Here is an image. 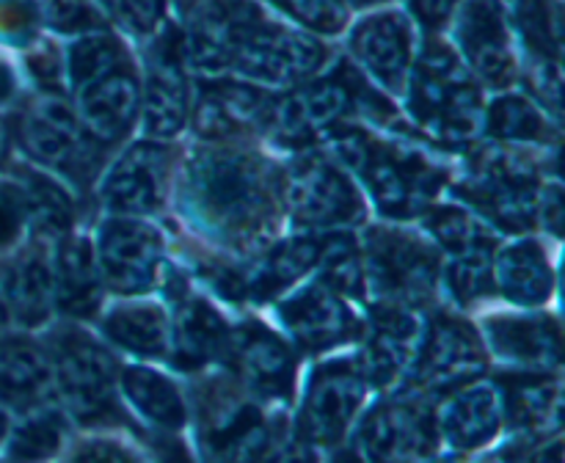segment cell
Instances as JSON below:
<instances>
[{
  "mask_svg": "<svg viewBox=\"0 0 565 463\" xmlns=\"http://www.w3.org/2000/svg\"><path fill=\"white\" fill-rule=\"evenodd\" d=\"M121 20L136 31H149L163 14L166 0H110Z\"/></svg>",
  "mask_w": 565,
  "mask_h": 463,
  "instance_id": "cell-45",
  "label": "cell"
},
{
  "mask_svg": "<svg viewBox=\"0 0 565 463\" xmlns=\"http://www.w3.org/2000/svg\"><path fill=\"white\" fill-rule=\"evenodd\" d=\"M342 154L353 169L362 171L375 202L392 218H406L423 209L439 187V171L417 152L348 138L342 141Z\"/></svg>",
  "mask_w": 565,
  "mask_h": 463,
  "instance_id": "cell-3",
  "label": "cell"
},
{
  "mask_svg": "<svg viewBox=\"0 0 565 463\" xmlns=\"http://www.w3.org/2000/svg\"><path fill=\"white\" fill-rule=\"evenodd\" d=\"M61 435H64L61 419L55 413H39L31 422L22 424L20 433L14 435L11 452L17 457H47L61 446Z\"/></svg>",
  "mask_w": 565,
  "mask_h": 463,
  "instance_id": "cell-40",
  "label": "cell"
},
{
  "mask_svg": "<svg viewBox=\"0 0 565 463\" xmlns=\"http://www.w3.org/2000/svg\"><path fill=\"white\" fill-rule=\"evenodd\" d=\"M20 138L28 152L42 163L61 169L77 182L92 180L97 171V141L75 114L55 97H44L25 114Z\"/></svg>",
  "mask_w": 565,
  "mask_h": 463,
  "instance_id": "cell-5",
  "label": "cell"
},
{
  "mask_svg": "<svg viewBox=\"0 0 565 463\" xmlns=\"http://www.w3.org/2000/svg\"><path fill=\"white\" fill-rule=\"evenodd\" d=\"M169 158L160 147L138 143L121 154L103 182V198L110 209L127 215L152 213L163 198Z\"/></svg>",
  "mask_w": 565,
  "mask_h": 463,
  "instance_id": "cell-16",
  "label": "cell"
},
{
  "mask_svg": "<svg viewBox=\"0 0 565 463\" xmlns=\"http://www.w3.org/2000/svg\"><path fill=\"white\" fill-rule=\"evenodd\" d=\"M456 33L463 55L483 80L497 83V86L511 80V42H508L502 9L494 0H469L458 14Z\"/></svg>",
  "mask_w": 565,
  "mask_h": 463,
  "instance_id": "cell-17",
  "label": "cell"
},
{
  "mask_svg": "<svg viewBox=\"0 0 565 463\" xmlns=\"http://www.w3.org/2000/svg\"><path fill=\"white\" fill-rule=\"evenodd\" d=\"M11 94V72L0 64V99H6Z\"/></svg>",
  "mask_w": 565,
  "mask_h": 463,
  "instance_id": "cell-47",
  "label": "cell"
},
{
  "mask_svg": "<svg viewBox=\"0 0 565 463\" xmlns=\"http://www.w3.org/2000/svg\"><path fill=\"white\" fill-rule=\"evenodd\" d=\"M489 127L494 136L508 138V141H541L546 138V121L544 116L535 110L524 97H502L497 99L491 108Z\"/></svg>",
  "mask_w": 565,
  "mask_h": 463,
  "instance_id": "cell-37",
  "label": "cell"
},
{
  "mask_svg": "<svg viewBox=\"0 0 565 463\" xmlns=\"http://www.w3.org/2000/svg\"><path fill=\"white\" fill-rule=\"evenodd\" d=\"M274 3L318 31L334 33L345 25V6L340 0H274Z\"/></svg>",
  "mask_w": 565,
  "mask_h": 463,
  "instance_id": "cell-41",
  "label": "cell"
},
{
  "mask_svg": "<svg viewBox=\"0 0 565 463\" xmlns=\"http://www.w3.org/2000/svg\"><path fill=\"white\" fill-rule=\"evenodd\" d=\"M3 430H6V419H3V413H0V435H3Z\"/></svg>",
  "mask_w": 565,
  "mask_h": 463,
  "instance_id": "cell-49",
  "label": "cell"
},
{
  "mask_svg": "<svg viewBox=\"0 0 565 463\" xmlns=\"http://www.w3.org/2000/svg\"><path fill=\"white\" fill-rule=\"evenodd\" d=\"M180 44L154 61L152 77L143 94V125L152 136L169 138L180 132L188 119V91L185 77L180 72Z\"/></svg>",
  "mask_w": 565,
  "mask_h": 463,
  "instance_id": "cell-24",
  "label": "cell"
},
{
  "mask_svg": "<svg viewBox=\"0 0 565 463\" xmlns=\"http://www.w3.org/2000/svg\"><path fill=\"white\" fill-rule=\"evenodd\" d=\"M77 88V119L94 141H116L127 132L138 108V83L127 58Z\"/></svg>",
  "mask_w": 565,
  "mask_h": 463,
  "instance_id": "cell-11",
  "label": "cell"
},
{
  "mask_svg": "<svg viewBox=\"0 0 565 463\" xmlns=\"http://www.w3.org/2000/svg\"><path fill=\"white\" fill-rule=\"evenodd\" d=\"M105 334L138 356H160L169 347V320L158 306H121L108 314Z\"/></svg>",
  "mask_w": 565,
  "mask_h": 463,
  "instance_id": "cell-32",
  "label": "cell"
},
{
  "mask_svg": "<svg viewBox=\"0 0 565 463\" xmlns=\"http://www.w3.org/2000/svg\"><path fill=\"white\" fill-rule=\"evenodd\" d=\"M6 143H9V136H6L3 125H0V158H3V154H6Z\"/></svg>",
  "mask_w": 565,
  "mask_h": 463,
  "instance_id": "cell-48",
  "label": "cell"
},
{
  "mask_svg": "<svg viewBox=\"0 0 565 463\" xmlns=\"http://www.w3.org/2000/svg\"><path fill=\"white\" fill-rule=\"evenodd\" d=\"M235 367L263 397H290L296 380V358L285 342L265 325H243L232 336Z\"/></svg>",
  "mask_w": 565,
  "mask_h": 463,
  "instance_id": "cell-19",
  "label": "cell"
},
{
  "mask_svg": "<svg viewBox=\"0 0 565 463\" xmlns=\"http://www.w3.org/2000/svg\"><path fill=\"white\" fill-rule=\"evenodd\" d=\"M430 232L439 237L441 246H447L450 251L463 254L472 251V248L489 246V240L483 237V229H480L478 220L472 215L461 213V209L445 207L439 213L430 215Z\"/></svg>",
  "mask_w": 565,
  "mask_h": 463,
  "instance_id": "cell-39",
  "label": "cell"
},
{
  "mask_svg": "<svg viewBox=\"0 0 565 463\" xmlns=\"http://www.w3.org/2000/svg\"><path fill=\"white\" fill-rule=\"evenodd\" d=\"M467 196L500 220L508 229H524L533 218L535 180L524 165L508 158H489L478 165L467 182Z\"/></svg>",
  "mask_w": 565,
  "mask_h": 463,
  "instance_id": "cell-13",
  "label": "cell"
},
{
  "mask_svg": "<svg viewBox=\"0 0 565 463\" xmlns=\"http://www.w3.org/2000/svg\"><path fill=\"white\" fill-rule=\"evenodd\" d=\"M160 240L149 226L136 220H110L99 229L97 270L114 290L141 292L158 270Z\"/></svg>",
  "mask_w": 565,
  "mask_h": 463,
  "instance_id": "cell-10",
  "label": "cell"
},
{
  "mask_svg": "<svg viewBox=\"0 0 565 463\" xmlns=\"http://www.w3.org/2000/svg\"><path fill=\"white\" fill-rule=\"evenodd\" d=\"M47 20L58 31H94L103 25L88 0H50Z\"/></svg>",
  "mask_w": 565,
  "mask_h": 463,
  "instance_id": "cell-43",
  "label": "cell"
},
{
  "mask_svg": "<svg viewBox=\"0 0 565 463\" xmlns=\"http://www.w3.org/2000/svg\"><path fill=\"white\" fill-rule=\"evenodd\" d=\"M230 347V331L218 312L204 301H193L177 314L174 329L169 331V351L182 369H199L218 358Z\"/></svg>",
  "mask_w": 565,
  "mask_h": 463,
  "instance_id": "cell-23",
  "label": "cell"
},
{
  "mask_svg": "<svg viewBox=\"0 0 565 463\" xmlns=\"http://www.w3.org/2000/svg\"><path fill=\"white\" fill-rule=\"evenodd\" d=\"M505 413L522 428H546L550 417L561 413L557 380L546 375L524 373L505 380Z\"/></svg>",
  "mask_w": 565,
  "mask_h": 463,
  "instance_id": "cell-33",
  "label": "cell"
},
{
  "mask_svg": "<svg viewBox=\"0 0 565 463\" xmlns=\"http://www.w3.org/2000/svg\"><path fill=\"white\" fill-rule=\"evenodd\" d=\"M202 441L210 455L257 457L270 444V433L257 406L235 391H213L202 408Z\"/></svg>",
  "mask_w": 565,
  "mask_h": 463,
  "instance_id": "cell-14",
  "label": "cell"
},
{
  "mask_svg": "<svg viewBox=\"0 0 565 463\" xmlns=\"http://www.w3.org/2000/svg\"><path fill=\"white\" fill-rule=\"evenodd\" d=\"M364 373L348 362H331L315 373L303 400L301 430L307 441L331 446L345 435L353 413L362 406Z\"/></svg>",
  "mask_w": 565,
  "mask_h": 463,
  "instance_id": "cell-8",
  "label": "cell"
},
{
  "mask_svg": "<svg viewBox=\"0 0 565 463\" xmlns=\"http://www.w3.org/2000/svg\"><path fill=\"white\" fill-rule=\"evenodd\" d=\"M359 86L362 83L353 77L351 69H337L323 83L298 88L290 99H285L274 110L276 127L281 136L292 138V141H307L320 132H329L353 110Z\"/></svg>",
  "mask_w": 565,
  "mask_h": 463,
  "instance_id": "cell-9",
  "label": "cell"
},
{
  "mask_svg": "<svg viewBox=\"0 0 565 463\" xmlns=\"http://www.w3.org/2000/svg\"><path fill=\"white\" fill-rule=\"evenodd\" d=\"M53 369L58 389L72 411L83 419H103L114 408V362L81 331L55 340Z\"/></svg>",
  "mask_w": 565,
  "mask_h": 463,
  "instance_id": "cell-6",
  "label": "cell"
},
{
  "mask_svg": "<svg viewBox=\"0 0 565 463\" xmlns=\"http://www.w3.org/2000/svg\"><path fill=\"white\" fill-rule=\"evenodd\" d=\"M497 353L524 364H555L561 358V334L546 317H505L489 323Z\"/></svg>",
  "mask_w": 565,
  "mask_h": 463,
  "instance_id": "cell-27",
  "label": "cell"
},
{
  "mask_svg": "<svg viewBox=\"0 0 565 463\" xmlns=\"http://www.w3.org/2000/svg\"><path fill=\"white\" fill-rule=\"evenodd\" d=\"M491 246L472 248V251L458 254V259L450 268V287L452 295L458 301H472V298H480L486 290H491V281H494V268H491L489 257Z\"/></svg>",
  "mask_w": 565,
  "mask_h": 463,
  "instance_id": "cell-38",
  "label": "cell"
},
{
  "mask_svg": "<svg viewBox=\"0 0 565 463\" xmlns=\"http://www.w3.org/2000/svg\"><path fill=\"white\" fill-rule=\"evenodd\" d=\"M494 279L516 303H541L552 290V270L535 243H516L508 248L497 262Z\"/></svg>",
  "mask_w": 565,
  "mask_h": 463,
  "instance_id": "cell-28",
  "label": "cell"
},
{
  "mask_svg": "<svg viewBox=\"0 0 565 463\" xmlns=\"http://www.w3.org/2000/svg\"><path fill=\"white\" fill-rule=\"evenodd\" d=\"M121 386L127 400L160 428H180L185 422V402L177 395L174 384L158 375L154 369L130 367L121 375Z\"/></svg>",
  "mask_w": 565,
  "mask_h": 463,
  "instance_id": "cell-31",
  "label": "cell"
},
{
  "mask_svg": "<svg viewBox=\"0 0 565 463\" xmlns=\"http://www.w3.org/2000/svg\"><path fill=\"white\" fill-rule=\"evenodd\" d=\"M516 25L527 50L544 64H555L561 55V0H522Z\"/></svg>",
  "mask_w": 565,
  "mask_h": 463,
  "instance_id": "cell-35",
  "label": "cell"
},
{
  "mask_svg": "<svg viewBox=\"0 0 565 463\" xmlns=\"http://www.w3.org/2000/svg\"><path fill=\"white\" fill-rule=\"evenodd\" d=\"M53 268L39 254L22 257L6 281V309L22 323H39L47 317L53 303Z\"/></svg>",
  "mask_w": 565,
  "mask_h": 463,
  "instance_id": "cell-29",
  "label": "cell"
},
{
  "mask_svg": "<svg viewBox=\"0 0 565 463\" xmlns=\"http://www.w3.org/2000/svg\"><path fill=\"white\" fill-rule=\"evenodd\" d=\"M412 42L414 33L406 17L386 11L359 22L351 50L386 88H401L412 72Z\"/></svg>",
  "mask_w": 565,
  "mask_h": 463,
  "instance_id": "cell-18",
  "label": "cell"
},
{
  "mask_svg": "<svg viewBox=\"0 0 565 463\" xmlns=\"http://www.w3.org/2000/svg\"><path fill=\"white\" fill-rule=\"evenodd\" d=\"M367 279L384 298L397 306L423 303L434 295L436 254L423 240L375 229L367 240V262L362 265Z\"/></svg>",
  "mask_w": 565,
  "mask_h": 463,
  "instance_id": "cell-4",
  "label": "cell"
},
{
  "mask_svg": "<svg viewBox=\"0 0 565 463\" xmlns=\"http://www.w3.org/2000/svg\"><path fill=\"white\" fill-rule=\"evenodd\" d=\"M480 369H483V351L469 325L452 317L436 320L414 367L419 384L428 391L456 389L472 380Z\"/></svg>",
  "mask_w": 565,
  "mask_h": 463,
  "instance_id": "cell-12",
  "label": "cell"
},
{
  "mask_svg": "<svg viewBox=\"0 0 565 463\" xmlns=\"http://www.w3.org/2000/svg\"><path fill=\"white\" fill-rule=\"evenodd\" d=\"M414 336H417V323L406 309L397 303L379 309L373 314L367 351H364V378L379 386L392 384L412 362Z\"/></svg>",
  "mask_w": 565,
  "mask_h": 463,
  "instance_id": "cell-21",
  "label": "cell"
},
{
  "mask_svg": "<svg viewBox=\"0 0 565 463\" xmlns=\"http://www.w3.org/2000/svg\"><path fill=\"white\" fill-rule=\"evenodd\" d=\"M359 444H362L364 455L375 457V461L419 457L434 452L436 430L419 408L395 402V406H381L370 413Z\"/></svg>",
  "mask_w": 565,
  "mask_h": 463,
  "instance_id": "cell-20",
  "label": "cell"
},
{
  "mask_svg": "<svg viewBox=\"0 0 565 463\" xmlns=\"http://www.w3.org/2000/svg\"><path fill=\"white\" fill-rule=\"evenodd\" d=\"M502 419V406L489 386L458 391L441 411V433L452 446H478L497 433Z\"/></svg>",
  "mask_w": 565,
  "mask_h": 463,
  "instance_id": "cell-26",
  "label": "cell"
},
{
  "mask_svg": "<svg viewBox=\"0 0 565 463\" xmlns=\"http://www.w3.org/2000/svg\"><path fill=\"white\" fill-rule=\"evenodd\" d=\"M22 202H25V215H31L44 232L70 229L72 224V202L53 180L42 174H28L25 187H22Z\"/></svg>",
  "mask_w": 565,
  "mask_h": 463,
  "instance_id": "cell-36",
  "label": "cell"
},
{
  "mask_svg": "<svg viewBox=\"0 0 565 463\" xmlns=\"http://www.w3.org/2000/svg\"><path fill=\"white\" fill-rule=\"evenodd\" d=\"M50 364L31 342L11 340L0 345V397L17 406H28L44 391Z\"/></svg>",
  "mask_w": 565,
  "mask_h": 463,
  "instance_id": "cell-30",
  "label": "cell"
},
{
  "mask_svg": "<svg viewBox=\"0 0 565 463\" xmlns=\"http://www.w3.org/2000/svg\"><path fill=\"white\" fill-rule=\"evenodd\" d=\"M281 320L309 351H326V347L340 345L359 334L351 309L342 303L340 292L326 281L307 287L292 301H287L281 306Z\"/></svg>",
  "mask_w": 565,
  "mask_h": 463,
  "instance_id": "cell-15",
  "label": "cell"
},
{
  "mask_svg": "<svg viewBox=\"0 0 565 463\" xmlns=\"http://www.w3.org/2000/svg\"><path fill=\"white\" fill-rule=\"evenodd\" d=\"M408 105L423 130L439 141H467L478 130L480 91L445 44H430L408 72Z\"/></svg>",
  "mask_w": 565,
  "mask_h": 463,
  "instance_id": "cell-2",
  "label": "cell"
},
{
  "mask_svg": "<svg viewBox=\"0 0 565 463\" xmlns=\"http://www.w3.org/2000/svg\"><path fill=\"white\" fill-rule=\"evenodd\" d=\"M320 248H323V243L315 240V237H296V240L281 243L257 270V279L246 281V290H254V295L259 298L276 295L318 262Z\"/></svg>",
  "mask_w": 565,
  "mask_h": 463,
  "instance_id": "cell-34",
  "label": "cell"
},
{
  "mask_svg": "<svg viewBox=\"0 0 565 463\" xmlns=\"http://www.w3.org/2000/svg\"><path fill=\"white\" fill-rule=\"evenodd\" d=\"M39 25V9L31 0H0V36L25 42Z\"/></svg>",
  "mask_w": 565,
  "mask_h": 463,
  "instance_id": "cell-42",
  "label": "cell"
},
{
  "mask_svg": "<svg viewBox=\"0 0 565 463\" xmlns=\"http://www.w3.org/2000/svg\"><path fill=\"white\" fill-rule=\"evenodd\" d=\"M97 262L86 240H64L53 265L55 301L72 314H92L99 303Z\"/></svg>",
  "mask_w": 565,
  "mask_h": 463,
  "instance_id": "cell-25",
  "label": "cell"
},
{
  "mask_svg": "<svg viewBox=\"0 0 565 463\" xmlns=\"http://www.w3.org/2000/svg\"><path fill=\"white\" fill-rule=\"evenodd\" d=\"M22 220H25L22 191H17V187L11 185H0V246L14 240Z\"/></svg>",
  "mask_w": 565,
  "mask_h": 463,
  "instance_id": "cell-44",
  "label": "cell"
},
{
  "mask_svg": "<svg viewBox=\"0 0 565 463\" xmlns=\"http://www.w3.org/2000/svg\"><path fill=\"white\" fill-rule=\"evenodd\" d=\"M406 3L412 6V11L419 20L428 22V25H439L441 20L450 17L456 0H406Z\"/></svg>",
  "mask_w": 565,
  "mask_h": 463,
  "instance_id": "cell-46",
  "label": "cell"
},
{
  "mask_svg": "<svg viewBox=\"0 0 565 463\" xmlns=\"http://www.w3.org/2000/svg\"><path fill=\"white\" fill-rule=\"evenodd\" d=\"M276 196L279 176L263 158L210 149L188 163V213L232 246H254L274 226Z\"/></svg>",
  "mask_w": 565,
  "mask_h": 463,
  "instance_id": "cell-1",
  "label": "cell"
},
{
  "mask_svg": "<svg viewBox=\"0 0 565 463\" xmlns=\"http://www.w3.org/2000/svg\"><path fill=\"white\" fill-rule=\"evenodd\" d=\"M287 202L298 220L312 226L345 224L362 215V198L356 196L348 176L329 160L315 154L292 165L287 180Z\"/></svg>",
  "mask_w": 565,
  "mask_h": 463,
  "instance_id": "cell-7",
  "label": "cell"
},
{
  "mask_svg": "<svg viewBox=\"0 0 565 463\" xmlns=\"http://www.w3.org/2000/svg\"><path fill=\"white\" fill-rule=\"evenodd\" d=\"M270 114L268 97L243 83H215L199 97L196 130L207 138H226L237 130L259 125Z\"/></svg>",
  "mask_w": 565,
  "mask_h": 463,
  "instance_id": "cell-22",
  "label": "cell"
}]
</instances>
